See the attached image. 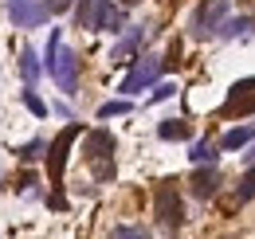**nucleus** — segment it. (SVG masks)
<instances>
[{
    "label": "nucleus",
    "instance_id": "3",
    "mask_svg": "<svg viewBox=\"0 0 255 239\" xmlns=\"http://www.w3.org/2000/svg\"><path fill=\"white\" fill-rule=\"evenodd\" d=\"M114 133L110 129H91L87 133V161H91V173L98 184L114 180Z\"/></svg>",
    "mask_w": 255,
    "mask_h": 239
},
{
    "label": "nucleus",
    "instance_id": "5",
    "mask_svg": "<svg viewBox=\"0 0 255 239\" xmlns=\"http://www.w3.org/2000/svg\"><path fill=\"white\" fill-rule=\"evenodd\" d=\"M153 212H157V224L165 232H177V228L185 224V204H181V192H177L173 180L161 184L157 192H153Z\"/></svg>",
    "mask_w": 255,
    "mask_h": 239
},
{
    "label": "nucleus",
    "instance_id": "18",
    "mask_svg": "<svg viewBox=\"0 0 255 239\" xmlns=\"http://www.w3.org/2000/svg\"><path fill=\"white\" fill-rule=\"evenodd\" d=\"M252 196H255V173H248V177L240 180V192H236V200H232L228 208H240V204H248Z\"/></svg>",
    "mask_w": 255,
    "mask_h": 239
},
{
    "label": "nucleus",
    "instance_id": "1",
    "mask_svg": "<svg viewBox=\"0 0 255 239\" xmlns=\"http://www.w3.org/2000/svg\"><path fill=\"white\" fill-rule=\"evenodd\" d=\"M43 67L59 83L63 94H75V87H79V51L63 47V31L59 28H51V35H47V59H43Z\"/></svg>",
    "mask_w": 255,
    "mask_h": 239
},
{
    "label": "nucleus",
    "instance_id": "17",
    "mask_svg": "<svg viewBox=\"0 0 255 239\" xmlns=\"http://www.w3.org/2000/svg\"><path fill=\"white\" fill-rule=\"evenodd\" d=\"M248 31H252V20H248V16H236V20H228V24H224V39H236V35H248Z\"/></svg>",
    "mask_w": 255,
    "mask_h": 239
},
{
    "label": "nucleus",
    "instance_id": "21",
    "mask_svg": "<svg viewBox=\"0 0 255 239\" xmlns=\"http://www.w3.org/2000/svg\"><path fill=\"white\" fill-rule=\"evenodd\" d=\"M177 94V83H157V90H153V102H165V98H173Z\"/></svg>",
    "mask_w": 255,
    "mask_h": 239
},
{
    "label": "nucleus",
    "instance_id": "13",
    "mask_svg": "<svg viewBox=\"0 0 255 239\" xmlns=\"http://www.w3.org/2000/svg\"><path fill=\"white\" fill-rule=\"evenodd\" d=\"M189 161L196 169H216V145H212V141H192Z\"/></svg>",
    "mask_w": 255,
    "mask_h": 239
},
{
    "label": "nucleus",
    "instance_id": "10",
    "mask_svg": "<svg viewBox=\"0 0 255 239\" xmlns=\"http://www.w3.org/2000/svg\"><path fill=\"white\" fill-rule=\"evenodd\" d=\"M145 39H149V28H129L118 43H114V51H110V63H122L129 51H141L145 47Z\"/></svg>",
    "mask_w": 255,
    "mask_h": 239
},
{
    "label": "nucleus",
    "instance_id": "9",
    "mask_svg": "<svg viewBox=\"0 0 255 239\" xmlns=\"http://www.w3.org/2000/svg\"><path fill=\"white\" fill-rule=\"evenodd\" d=\"M252 110H255V79H244V83L232 87L228 102H224V114H252Z\"/></svg>",
    "mask_w": 255,
    "mask_h": 239
},
{
    "label": "nucleus",
    "instance_id": "20",
    "mask_svg": "<svg viewBox=\"0 0 255 239\" xmlns=\"http://www.w3.org/2000/svg\"><path fill=\"white\" fill-rule=\"evenodd\" d=\"M24 106L32 110L35 118H47V106H43V98H39L35 90H24Z\"/></svg>",
    "mask_w": 255,
    "mask_h": 239
},
{
    "label": "nucleus",
    "instance_id": "22",
    "mask_svg": "<svg viewBox=\"0 0 255 239\" xmlns=\"http://www.w3.org/2000/svg\"><path fill=\"white\" fill-rule=\"evenodd\" d=\"M43 8L55 16V12H67V8H71V0H43Z\"/></svg>",
    "mask_w": 255,
    "mask_h": 239
},
{
    "label": "nucleus",
    "instance_id": "23",
    "mask_svg": "<svg viewBox=\"0 0 255 239\" xmlns=\"http://www.w3.org/2000/svg\"><path fill=\"white\" fill-rule=\"evenodd\" d=\"M39 149H43V141H32V145H24V149H20V157H24V161H32V157H39Z\"/></svg>",
    "mask_w": 255,
    "mask_h": 239
},
{
    "label": "nucleus",
    "instance_id": "25",
    "mask_svg": "<svg viewBox=\"0 0 255 239\" xmlns=\"http://www.w3.org/2000/svg\"><path fill=\"white\" fill-rule=\"evenodd\" d=\"M122 4H137V0H122Z\"/></svg>",
    "mask_w": 255,
    "mask_h": 239
},
{
    "label": "nucleus",
    "instance_id": "19",
    "mask_svg": "<svg viewBox=\"0 0 255 239\" xmlns=\"http://www.w3.org/2000/svg\"><path fill=\"white\" fill-rule=\"evenodd\" d=\"M110 239H149L141 228H133V224H118L114 232H110Z\"/></svg>",
    "mask_w": 255,
    "mask_h": 239
},
{
    "label": "nucleus",
    "instance_id": "6",
    "mask_svg": "<svg viewBox=\"0 0 255 239\" xmlns=\"http://www.w3.org/2000/svg\"><path fill=\"white\" fill-rule=\"evenodd\" d=\"M161 67H165V59H161V55H141V59L129 67V75L122 79V87H118V90H122L126 98L141 94V90H149V87L161 79Z\"/></svg>",
    "mask_w": 255,
    "mask_h": 239
},
{
    "label": "nucleus",
    "instance_id": "12",
    "mask_svg": "<svg viewBox=\"0 0 255 239\" xmlns=\"http://www.w3.org/2000/svg\"><path fill=\"white\" fill-rule=\"evenodd\" d=\"M157 137L161 141H189V121L185 118H165L157 125Z\"/></svg>",
    "mask_w": 255,
    "mask_h": 239
},
{
    "label": "nucleus",
    "instance_id": "16",
    "mask_svg": "<svg viewBox=\"0 0 255 239\" xmlns=\"http://www.w3.org/2000/svg\"><path fill=\"white\" fill-rule=\"evenodd\" d=\"M118 114H129V102H126V98H110V102H102V106H98V121L118 118Z\"/></svg>",
    "mask_w": 255,
    "mask_h": 239
},
{
    "label": "nucleus",
    "instance_id": "24",
    "mask_svg": "<svg viewBox=\"0 0 255 239\" xmlns=\"http://www.w3.org/2000/svg\"><path fill=\"white\" fill-rule=\"evenodd\" d=\"M248 165H255V145H252V153H248Z\"/></svg>",
    "mask_w": 255,
    "mask_h": 239
},
{
    "label": "nucleus",
    "instance_id": "8",
    "mask_svg": "<svg viewBox=\"0 0 255 239\" xmlns=\"http://www.w3.org/2000/svg\"><path fill=\"white\" fill-rule=\"evenodd\" d=\"M51 12L43 8V0H8V20L16 28H39Z\"/></svg>",
    "mask_w": 255,
    "mask_h": 239
},
{
    "label": "nucleus",
    "instance_id": "14",
    "mask_svg": "<svg viewBox=\"0 0 255 239\" xmlns=\"http://www.w3.org/2000/svg\"><path fill=\"white\" fill-rule=\"evenodd\" d=\"M252 137H255L252 125H232V129H228V133L220 137V149H244Z\"/></svg>",
    "mask_w": 255,
    "mask_h": 239
},
{
    "label": "nucleus",
    "instance_id": "2",
    "mask_svg": "<svg viewBox=\"0 0 255 239\" xmlns=\"http://www.w3.org/2000/svg\"><path fill=\"white\" fill-rule=\"evenodd\" d=\"M75 24L87 28V31H122L126 28V16L110 0H79L75 4Z\"/></svg>",
    "mask_w": 255,
    "mask_h": 239
},
{
    "label": "nucleus",
    "instance_id": "15",
    "mask_svg": "<svg viewBox=\"0 0 255 239\" xmlns=\"http://www.w3.org/2000/svg\"><path fill=\"white\" fill-rule=\"evenodd\" d=\"M39 71H43V63L35 59L32 47H24V51H20V75H24V83H28V87H32L35 79H39Z\"/></svg>",
    "mask_w": 255,
    "mask_h": 239
},
{
    "label": "nucleus",
    "instance_id": "7",
    "mask_svg": "<svg viewBox=\"0 0 255 239\" xmlns=\"http://www.w3.org/2000/svg\"><path fill=\"white\" fill-rule=\"evenodd\" d=\"M83 133V125L79 121H71V125H63L59 133H55V141L47 145V177H51V184H59L63 180V169H67V149H71V141Z\"/></svg>",
    "mask_w": 255,
    "mask_h": 239
},
{
    "label": "nucleus",
    "instance_id": "11",
    "mask_svg": "<svg viewBox=\"0 0 255 239\" xmlns=\"http://www.w3.org/2000/svg\"><path fill=\"white\" fill-rule=\"evenodd\" d=\"M216 192H220V173H216V169H196V177H192V196L212 200Z\"/></svg>",
    "mask_w": 255,
    "mask_h": 239
},
{
    "label": "nucleus",
    "instance_id": "4",
    "mask_svg": "<svg viewBox=\"0 0 255 239\" xmlns=\"http://www.w3.org/2000/svg\"><path fill=\"white\" fill-rule=\"evenodd\" d=\"M228 8H232V0H200L196 4V12H192V35L196 39H208V35H220L224 24H228Z\"/></svg>",
    "mask_w": 255,
    "mask_h": 239
}]
</instances>
